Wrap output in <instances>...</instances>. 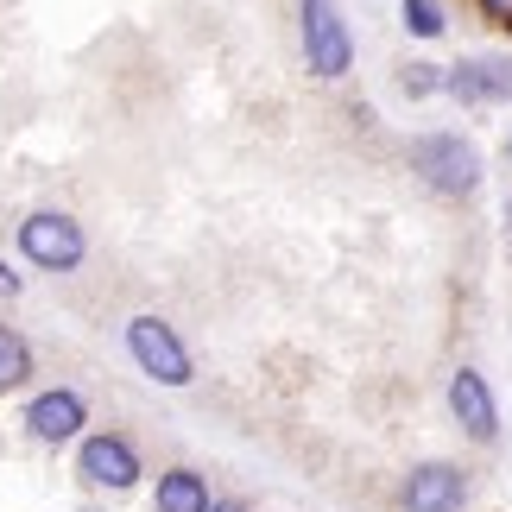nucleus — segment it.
<instances>
[{"mask_svg": "<svg viewBox=\"0 0 512 512\" xmlns=\"http://www.w3.org/2000/svg\"><path fill=\"white\" fill-rule=\"evenodd\" d=\"M411 171L437 196H475L481 190V152L462 133H418L411 140Z\"/></svg>", "mask_w": 512, "mask_h": 512, "instance_id": "nucleus-1", "label": "nucleus"}, {"mask_svg": "<svg viewBox=\"0 0 512 512\" xmlns=\"http://www.w3.org/2000/svg\"><path fill=\"white\" fill-rule=\"evenodd\" d=\"M19 253H26L38 272H76V266H83V253H89L83 222L64 215V209H38V215L19 222Z\"/></svg>", "mask_w": 512, "mask_h": 512, "instance_id": "nucleus-2", "label": "nucleus"}, {"mask_svg": "<svg viewBox=\"0 0 512 512\" xmlns=\"http://www.w3.org/2000/svg\"><path fill=\"white\" fill-rule=\"evenodd\" d=\"M127 354H133V367H140L146 380H159V386H190V380H196L184 336H177L165 317H152V310L127 323Z\"/></svg>", "mask_w": 512, "mask_h": 512, "instance_id": "nucleus-3", "label": "nucleus"}, {"mask_svg": "<svg viewBox=\"0 0 512 512\" xmlns=\"http://www.w3.org/2000/svg\"><path fill=\"white\" fill-rule=\"evenodd\" d=\"M298 32H304V57H310V70H317L323 83H336V76L354 70V32H348V19H342L336 0H304Z\"/></svg>", "mask_w": 512, "mask_h": 512, "instance_id": "nucleus-4", "label": "nucleus"}, {"mask_svg": "<svg viewBox=\"0 0 512 512\" xmlns=\"http://www.w3.org/2000/svg\"><path fill=\"white\" fill-rule=\"evenodd\" d=\"M76 475H83L89 487H108V494H127L133 481H140V456H133L127 437H83V449H76Z\"/></svg>", "mask_w": 512, "mask_h": 512, "instance_id": "nucleus-5", "label": "nucleus"}, {"mask_svg": "<svg viewBox=\"0 0 512 512\" xmlns=\"http://www.w3.org/2000/svg\"><path fill=\"white\" fill-rule=\"evenodd\" d=\"M399 500H405V512H462L468 475H462L456 462H418V468L405 475Z\"/></svg>", "mask_w": 512, "mask_h": 512, "instance_id": "nucleus-6", "label": "nucleus"}, {"mask_svg": "<svg viewBox=\"0 0 512 512\" xmlns=\"http://www.w3.org/2000/svg\"><path fill=\"white\" fill-rule=\"evenodd\" d=\"M83 424H89V405H83V392H70V386H51L26 405V430L38 443H70V437H83Z\"/></svg>", "mask_w": 512, "mask_h": 512, "instance_id": "nucleus-7", "label": "nucleus"}, {"mask_svg": "<svg viewBox=\"0 0 512 512\" xmlns=\"http://www.w3.org/2000/svg\"><path fill=\"white\" fill-rule=\"evenodd\" d=\"M443 89L456 102H512V57H468L443 70Z\"/></svg>", "mask_w": 512, "mask_h": 512, "instance_id": "nucleus-8", "label": "nucleus"}, {"mask_svg": "<svg viewBox=\"0 0 512 512\" xmlns=\"http://www.w3.org/2000/svg\"><path fill=\"white\" fill-rule=\"evenodd\" d=\"M449 411H456V424L475 443H494L500 411H494V392H487V380H481L475 367H456V373H449Z\"/></svg>", "mask_w": 512, "mask_h": 512, "instance_id": "nucleus-9", "label": "nucleus"}, {"mask_svg": "<svg viewBox=\"0 0 512 512\" xmlns=\"http://www.w3.org/2000/svg\"><path fill=\"white\" fill-rule=\"evenodd\" d=\"M209 481L196 468H165L159 475V494H152V512H209Z\"/></svg>", "mask_w": 512, "mask_h": 512, "instance_id": "nucleus-10", "label": "nucleus"}, {"mask_svg": "<svg viewBox=\"0 0 512 512\" xmlns=\"http://www.w3.org/2000/svg\"><path fill=\"white\" fill-rule=\"evenodd\" d=\"M32 380V348L19 329L0 323V392H13V386H26Z\"/></svg>", "mask_w": 512, "mask_h": 512, "instance_id": "nucleus-11", "label": "nucleus"}, {"mask_svg": "<svg viewBox=\"0 0 512 512\" xmlns=\"http://www.w3.org/2000/svg\"><path fill=\"white\" fill-rule=\"evenodd\" d=\"M443 7L437 0H405V32H418V38H443Z\"/></svg>", "mask_w": 512, "mask_h": 512, "instance_id": "nucleus-12", "label": "nucleus"}, {"mask_svg": "<svg viewBox=\"0 0 512 512\" xmlns=\"http://www.w3.org/2000/svg\"><path fill=\"white\" fill-rule=\"evenodd\" d=\"M399 89L418 102V95H430V89H443V64H411L405 76H399Z\"/></svg>", "mask_w": 512, "mask_h": 512, "instance_id": "nucleus-13", "label": "nucleus"}, {"mask_svg": "<svg viewBox=\"0 0 512 512\" xmlns=\"http://www.w3.org/2000/svg\"><path fill=\"white\" fill-rule=\"evenodd\" d=\"M487 19H500V26H512V0H481Z\"/></svg>", "mask_w": 512, "mask_h": 512, "instance_id": "nucleus-14", "label": "nucleus"}, {"mask_svg": "<svg viewBox=\"0 0 512 512\" xmlns=\"http://www.w3.org/2000/svg\"><path fill=\"white\" fill-rule=\"evenodd\" d=\"M209 512H253V506H241V500H215Z\"/></svg>", "mask_w": 512, "mask_h": 512, "instance_id": "nucleus-15", "label": "nucleus"}, {"mask_svg": "<svg viewBox=\"0 0 512 512\" xmlns=\"http://www.w3.org/2000/svg\"><path fill=\"white\" fill-rule=\"evenodd\" d=\"M0 285H7V291H13V285H19V279H13V272H7V266H0Z\"/></svg>", "mask_w": 512, "mask_h": 512, "instance_id": "nucleus-16", "label": "nucleus"}, {"mask_svg": "<svg viewBox=\"0 0 512 512\" xmlns=\"http://www.w3.org/2000/svg\"><path fill=\"white\" fill-rule=\"evenodd\" d=\"M506 228H512V196H506Z\"/></svg>", "mask_w": 512, "mask_h": 512, "instance_id": "nucleus-17", "label": "nucleus"}]
</instances>
